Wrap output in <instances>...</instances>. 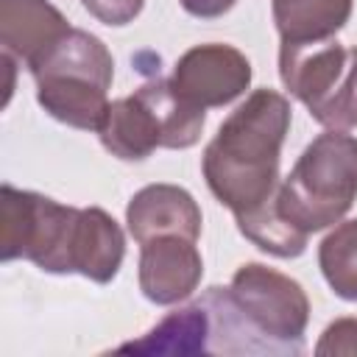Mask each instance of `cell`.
I'll list each match as a JSON object with an SVG mask.
<instances>
[{
	"label": "cell",
	"mask_w": 357,
	"mask_h": 357,
	"mask_svg": "<svg viewBox=\"0 0 357 357\" xmlns=\"http://www.w3.org/2000/svg\"><path fill=\"white\" fill-rule=\"evenodd\" d=\"M290 120V100L262 86L220 123L218 134L204 148L201 170L206 187L234 218L276 198L282 184V145Z\"/></svg>",
	"instance_id": "1"
},
{
	"label": "cell",
	"mask_w": 357,
	"mask_h": 357,
	"mask_svg": "<svg viewBox=\"0 0 357 357\" xmlns=\"http://www.w3.org/2000/svg\"><path fill=\"white\" fill-rule=\"evenodd\" d=\"M39 106L59 123L81 131H98L109 112L114 59L103 39L70 28L33 67Z\"/></svg>",
	"instance_id": "2"
},
{
	"label": "cell",
	"mask_w": 357,
	"mask_h": 357,
	"mask_svg": "<svg viewBox=\"0 0 357 357\" xmlns=\"http://www.w3.org/2000/svg\"><path fill=\"white\" fill-rule=\"evenodd\" d=\"M204 123L206 109L181 98L170 78H151L131 95L109 103L98 137L112 156L142 162L156 148H192L201 139Z\"/></svg>",
	"instance_id": "3"
},
{
	"label": "cell",
	"mask_w": 357,
	"mask_h": 357,
	"mask_svg": "<svg viewBox=\"0 0 357 357\" xmlns=\"http://www.w3.org/2000/svg\"><path fill=\"white\" fill-rule=\"evenodd\" d=\"M357 201V139L326 128L296 159L279 184V212L304 234L346 218Z\"/></svg>",
	"instance_id": "4"
},
{
	"label": "cell",
	"mask_w": 357,
	"mask_h": 357,
	"mask_svg": "<svg viewBox=\"0 0 357 357\" xmlns=\"http://www.w3.org/2000/svg\"><path fill=\"white\" fill-rule=\"evenodd\" d=\"M279 78L324 128H357V45H340L335 39L282 45Z\"/></svg>",
	"instance_id": "5"
},
{
	"label": "cell",
	"mask_w": 357,
	"mask_h": 357,
	"mask_svg": "<svg viewBox=\"0 0 357 357\" xmlns=\"http://www.w3.org/2000/svg\"><path fill=\"white\" fill-rule=\"evenodd\" d=\"M81 206L59 204L42 192L20 190L14 184L0 187V259H28L45 273L67 276L70 248Z\"/></svg>",
	"instance_id": "6"
},
{
	"label": "cell",
	"mask_w": 357,
	"mask_h": 357,
	"mask_svg": "<svg viewBox=\"0 0 357 357\" xmlns=\"http://www.w3.org/2000/svg\"><path fill=\"white\" fill-rule=\"evenodd\" d=\"M226 293L243 321L276 351L301 349L310 324V298L296 279L262 262H243Z\"/></svg>",
	"instance_id": "7"
},
{
	"label": "cell",
	"mask_w": 357,
	"mask_h": 357,
	"mask_svg": "<svg viewBox=\"0 0 357 357\" xmlns=\"http://www.w3.org/2000/svg\"><path fill=\"white\" fill-rule=\"evenodd\" d=\"M173 89L201 109L229 106L251 84V61L226 42H206L184 50L170 75Z\"/></svg>",
	"instance_id": "8"
},
{
	"label": "cell",
	"mask_w": 357,
	"mask_h": 357,
	"mask_svg": "<svg viewBox=\"0 0 357 357\" xmlns=\"http://www.w3.org/2000/svg\"><path fill=\"white\" fill-rule=\"evenodd\" d=\"M198 240L165 234L139 245V290L151 304L170 307L190 298L204 276Z\"/></svg>",
	"instance_id": "9"
},
{
	"label": "cell",
	"mask_w": 357,
	"mask_h": 357,
	"mask_svg": "<svg viewBox=\"0 0 357 357\" xmlns=\"http://www.w3.org/2000/svg\"><path fill=\"white\" fill-rule=\"evenodd\" d=\"M201 223L204 218L198 201L178 184H148L137 190L126 206L128 234L139 245L165 234L198 240Z\"/></svg>",
	"instance_id": "10"
},
{
	"label": "cell",
	"mask_w": 357,
	"mask_h": 357,
	"mask_svg": "<svg viewBox=\"0 0 357 357\" xmlns=\"http://www.w3.org/2000/svg\"><path fill=\"white\" fill-rule=\"evenodd\" d=\"M73 25L50 0H0V45L3 53L20 59L28 70L70 31Z\"/></svg>",
	"instance_id": "11"
},
{
	"label": "cell",
	"mask_w": 357,
	"mask_h": 357,
	"mask_svg": "<svg viewBox=\"0 0 357 357\" xmlns=\"http://www.w3.org/2000/svg\"><path fill=\"white\" fill-rule=\"evenodd\" d=\"M126 257V234L120 223L100 206H81L70 248V271L95 282L109 284Z\"/></svg>",
	"instance_id": "12"
},
{
	"label": "cell",
	"mask_w": 357,
	"mask_h": 357,
	"mask_svg": "<svg viewBox=\"0 0 357 357\" xmlns=\"http://www.w3.org/2000/svg\"><path fill=\"white\" fill-rule=\"evenodd\" d=\"M215 335V318L204 298L184 304L167 312L153 329H148L139 340L123 343L117 351H137V354H204L212 351L209 337Z\"/></svg>",
	"instance_id": "13"
},
{
	"label": "cell",
	"mask_w": 357,
	"mask_h": 357,
	"mask_svg": "<svg viewBox=\"0 0 357 357\" xmlns=\"http://www.w3.org/2000/svg\"><path fill=\"white\" fill-rule=\"evenodd\" d=\"M354 0H271V14L282 45H310L335 39L349 22Z\"/></svg>",
	"instance_id": "14"
},
{
	"label": "cell",
	"mask_w": 357,
	"mask_h": 357,
	"mask_svg": "<svg viewBox=\"0 0 357 357\" xmlns=\"http://www.w3.org/2000/svg\"><path fill=\"white\" fill-rule=\"evenodd\" d=\"M237 229L245 240H251L259 251L271 254V257H279V259H293V257H301L307 251V240L310 234L298 231L282 212H279V192L276 198H271L268 204L245 212V215H237Z\"/></svg>",
	"instance_id": "15"
},
{
	"label": "cell",
	"mask_w": 357,
	"mask_h": 357,
	"mask_svg": "<svg viewBox=\"0 0 357 357\" xmlns=\"http://www.w3.org/2000/svg\"><path fill=\"white\" fill-rule=\"evenodd\" d=\"M318 268L337 298L357 304V218L335 223L321 240Z\"/></svg>",
	"instance_id": "16"
},
{
	"label": "cell",
	"mask_w": 357,
	"mask_h": 357,
	"mask_svg": "<svg viewBox=\"0 0 357 357\" xmlns=\"http://www.w3.org/2000/svg\"><path fill=\"white\" fill-rule=\"evenodd\" d=\"M318 357H337V354H357V318H335L315 343Z\"/></svg>",
	"instance_id": "17"
},
{
	"label": "cell",
	"mask_w": 357,
	"mask_h": 357,
	"mask_svg": "<svg viewBox=\"0 0 357 357\" xmlns=\"http://www.w3.org/2000/svg\"><path fill=\"white\" fill-rule=\"evenodd\" d=\"M81 6L103 25H128L139 17L145 0H81Z\"/></svg>",
	"instance_id": "18"
},
{
	"label": "cell",
	"mask_w": 357,
	"mask_h": 357,
	"mask_svg": "<svg viewBox=\"0 0 357 357\" xmlns=\"http://www.w3.org/2000/svg\"><path fill=\"white\" fill-rule=\"evenodd\" d=\"M181 8L192 17H201V20H212V17H220L226 14L237 0H178Z\"/></svg>",
	"instance_id": "19"
}]
</instances>
